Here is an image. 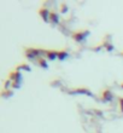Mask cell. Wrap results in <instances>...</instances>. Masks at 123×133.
<instances>
[{
  "label": "cell",
  "mask_w": 123,
  "mask_h": 133,
  "mask_svg": "<svg viewBox=\"0 0 123 133\" xmlns=\"http://www.w3.org/2000/svg\"><path fill=\"white\" fill-rule=\"evenodd\" d=\"M88 35H89V30H88V29H82V30L75 32L71 36H73V39H74L76 42H82Z\"/></svg>",
  "instance_id": "1"
},
{
  "label": "cell",
  "mask_w": 123,
  "mask_h": 133,
  "mask_svg": "<svg viewBox=\"0 0 123 133\" xmlns=\"http://www.w3.org/2000/svg\"><path fill=\"white\" fill-rule=\"evenodd\" d=\"M69 95H83V96L93 97V93L88 87H75L69 91Z\"/></svg>",
  "instance_id": "2"
},
{
  "label": "cell",
  "mask_w": 123,
  "mask_h": 133,
  "mask_svg": "<svg viewBox=\"0 0 123 133\" xmlns=\"http://www.w3.org/2000/svg\"><path fill=\"white\" fill-rule=\"evenodd\" d=\"M51 12L52 11H49L48 10V7H45V6H42L39 9V15H40V17L44 19V22H49V17H51Z\"/></svg>",
  "instance_id": "3"
},
{
  "label": "cell",
  "mask_w": 123,
  "mask_h": 133,
  "mask_svg": "<svg viewBox=\"0 0 123 133\" xmlns=\"http://www.w3.org/2000/svg\"><path fill=\"white\" fill-rule=\"evenodd\" d=\"M9 80L13 81V82H18V84H21L22 74L19 73V70H12V71L9 74Z\"/></svg>",
  "instance_id": "4"
},
{
  "label": "cell",
  "mask_w": 123,
  "mask_h": 133,
  "mask_svg": "<svg viewBox=\"0 0 123 133\" xmlns=\"http://www.w3.org/2000/svg\"><path fill=\"white\" fill-rule=\"evenodd\" d=\"M46 58L48 61H54L58 58V50L51 49V50H46Z\"/></svg>",
  "instance_id": "5"
},
{
  "label": "cell",
  "mask_w": 123,
  "mask_h": 133,
  "mask_svg": "<svg viewBox=\"0 0 123 133\" xmlns=\"http://www.w3.org/2000/svg\"><path fill=\"white\" fill-rule=\"evenodd\" d=\"M102 98L104 102H111L113 99V93L110 91L109 88H105L102 93Z\"/></svg>",
  "instance_id": "6"
},
{
  "label": "cell",
  "mask_w": 123,
  "mask_h": 133,
  "mask_svg": "<svg viewBox=\"0 0 123 133\" xmlns=\"http://www.w3.org/2000/svg\"><path fill=\"white\" fill-rule=\"evenodd\" d=\"M24 55L28 59H38V57H36L35 52H34V47H25Z\"/></svg>",
  "instance_id": "7"
},
{
  "label": "cell",
  "mask_w": 123,
  "mask_h": 133,
  "mask_svg": "<svg viewBox=\"0 0 123 133\" xmlns=\"http://www.w3.org/2000/svg\"><path fill=\"white\" fill-rule=\"evenodd\" d=\"M49 22H52L54 24H58L60 22V18H59V15L58 12H51V17H49Z\"/></svg>",
  "instance_id": "8"
},
{
  "label": "cell",
  "mask_w": 123,
  "mask_h": 133,
  "mask_svg": "<svg viewBox=\"0 0 123 133\" xmlns=\"http://www.w3.org/2000/svg\"><path fill=\"white\" fill-rule=\"evenodd\" d=\"M69 56L67 50H58V59L59 61H64L67 59V57Z\"/></svg>",
  "instance_id": "9"
},
{
  "label": "cell",
  "mask_w": 123,
  "mask_h": 133,
  "mask_svg": "<svg viewBox=\"0 0 123 133\" xmlns=\"http://www.w3.org/2000/svg\"><path fill=\"white\" fill-rule=\"evenodd\" d=\"M36 63H38V65H39V66L44 68V69H46V68L48 66V63H47V59H45L44 57H40V58H38V61H36Z\"/></svg>",
  "instance_id": "10"
},
{
  "label": "cell",
  "mask_w": 123,
  "mask_h": 133,
  "mask_svg": "<svg viewBox=\"0 0 123 133\" xmlns=\"http://www.w3.org/2000/svg\"><path fill=\"white\" fill-rule=\"evenodd\" d=\"M102 45H103V47H104V49H106L107 51H112V50H113V45H112V44H110V42L105 41V40L103 41Z\"/></svg>",
  "instance_id": "11"
},
{
  "label": "cell",
  "mask_w": 123,
  "mask_h": 133,
  "mask_svg": "<svg viewBox=\"0 0 123 133\" xmlns=\"http://www.w3.org/2000/svg\"><path fill=\"white\" fill-rule=\"evenodd\" d=\"M19 69H23V70H27V71H30V66L27 65V64H19V65L16 66V70H19Z\"/></svg>",
  "instance_id": "12"
},
{
  "label": "cell",
  "mask_w": 123,
  "mask_h": 133,
  "mask_svg": "<svg viewBox=\"0 0 123 133\" xmlns=\"http://www.w3.org/2000/svg\"><path fill=\"white\" fill-rule=\"evenodd\" d=\"M68 9H69V7H68V5L65 3L60 4V12H62V14H65V12L68 11Z\"/></svg>",
  "instance_id": "13"
},
{
  "label": "cell",
  "mask_w": 123,
  "mask_h": 133,
  "mask_svg": "<svg viewBox=\"0 0 123 133\" xmlns=\"http://www.w3.org/2000/svg\"><path fill=\"white\" fill-rule=\"evenodd\" d=\"M118 102H120V108H121V111L123 112V97H118Z\"/></svg>",
  "instance_id": "14"
},
{
  "label": "cell",
  "mask_w": 123,
  "mask_h": 133,
  "mask_svg": "<svg viewBox=\"0 0 123 133\" xmlns=\"http://www.w3.org/2000/svg\"><path fill=\"white\" fill-rule=\"evenodd\" d=\"M12 87H13V88L21 87V84H18V82H12Z\"/></svg>",
  "instance_id": "15"
},
{
  "label": "cell",
  "mask_w": 123,
  "mask_h": 133,
  "mask_svg": "<svg viewBox=\"0 0 123 133\" xmlns=\"http://www.w3.org/2000/svg\"><path fill=\"white\" fill-rule=\"evenodd\" d=\"M121 87H122V88H123V82H122V84H121Z\"/></svg>",
  "instance_id": "16"
},
{
  "label": "cell",
  "mask_w": 123,
  "mask_h": 133,
  "mask_svg": "<svg viewBox=\"0 0 123 133\" xmlns=\"http://www.w3.org/2000/svg\"><path fill=\"white\" fill-rule=\"evenodd\" d=\"M121 55H122V56H123V51H122V52H121Z\"/></svg>",
  "instance_id": "17"
}]
</instances>
